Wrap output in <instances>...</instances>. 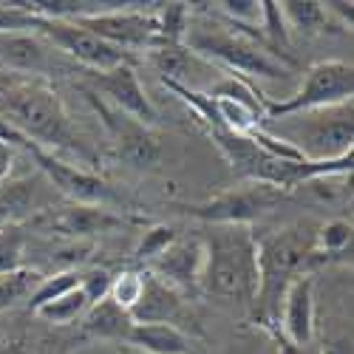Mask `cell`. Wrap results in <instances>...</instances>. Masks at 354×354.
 <instances>
[{"mask_svg": "<svg viewBox=\"0 0 354 354\" xmlns=\"http://www.w3.org/2000/svg\"><path fill=\"white\" fill-rule=\"evenodd\" d=\"M0 116L17 133L37 142L46 151H66L88 165L97 159L85 139L74 131L63 100L40 80H20L3 88L0 91Z\"/></svg>", "mask_w": 354, "mask_h": 354, "instance_id": "obj_1", "label": "cell"}, {"mask_svg": "<svg viewBox=\"0 0 354 354\" xmlns=\"http://www.w3.org/2000/svg\"><path fill=\"white\" fill-rule=\"evenodd\" d=\"M258 235L244 224H213L201 235L204 270L198 286L221 301L252 304L258 292Z\"/></svg>", "mask_w": 354, "mask_h": 354, "instance_id": "obj_2", "label": "cell"}, {"mask_svg": "<svg viewBox=\"0 0 354 354\" xmlns=\"http://www.w3.org/2000/svg\"><path fill=\"white\" fill-rule=\"evenodd\" d=\"M315 232L317 227L312 221H298L283 230H275L263 239H255L258 244V292H255V306L258 315L270 323L281 315V298L286 286L298 278L309 275L306 267L315 263L317 247H315Z\"/></svg>", "mask_w": 354, "mask_h": 354, "instance_id": "obj_3", "label": "cell"}, {"mask_svg": "<svg viewBox=\"0 0 354 354\" xmlns=\"http://www.w3.org/2000/svg\"><path fill=\"white\" fill-rule=\"evenodd\" d=\"M232 26V23H230ZM235 32H227L221 26H207V23H190L185 46L204 57V60H218L227 68L255 77V80H281L286 77L289 68H295L292 54H281L270 48V43L261 37V32L244 26H232Z\"/></svg>", "mask_w": 354, "mask_h": 354, "instance_id": "obj_4", "label": "cell"}, {"mask_svg": "<svg viewBox=\"0 0 354 354\" xmlns=\"http://www.w3.org/2000/svg\"><path fill=\"white\" fill-rule=\"evenodd\" d=\"M261 128L286 142L289 147H295L306 162H332L354 153L351 102L326 111L283 116V120H272V122L263 120Z\"/></svg>", "mask_w": 354, "mask_h": 354, "instance_id": "obj_5", "label": "cell"}, {"mask_svg": "<svg viewBox=\"0 0 354 354\" xmlns=\"http://www.w3.org/2000/svg\"><path fill=\"white\" fill-rule=\"evenodd\" d=\"M354 97V68L340 60H323L306 68L301 88L292 97L275 102L263 97V120H283V116L306 113V111H326L337 105H348Z\"/></svg>", "mask_w": 354, "mask_h": 354, "instance_id": "obj_6", "label": "cell"}, {"mask_svg": "<svg viewBox=\"0 0 354 354\" xmlns=\"http://www.w3.org/2000/svg\"><path fill=\"white\" fill-rule=\"evenodd\" d=\"M3 142L6 145H20L23 151L32 156L37 162V167L46 173V179L60 190L63 196L71 198V204H105L111 198V190L108 185L100 179V176H94L91 170H85L80 165H68L63 159H57L51 151H46V147H40L37 142L26 139L23 133H17L12 125L6 128L3 133Z\"/></svg>", "mask_w": 354, "mask_h": 354, "instance_id": "obj_7", "label": "cell"}, {"mask_svg": "<svg viewBox=\"0 0 354 354\" xmlns=\"http://www.w3.org/2000/svg\"><path fill=\"white\" fill-rule=\"evenodd\" d=\"M281 198H283V193L278 187L250 182L244 187L224 190L207 201L182 204V210L190 218L204 221L207 227H213V224H244V227H250L255 218H261L267 210H272Z\"/></svg>", "mask_w": 354, "mask_h": 354, "instance_id": "obj_8", "label": "cell"}, {"mask_svg": "<svg viewBox=\"0 0 354 354\" xmlns=\"http://www.w3.org/2000/svg\"><path fill=\"white\" fill-rule=\"evenodd\" d=\"M32 32L40 35L60 54H68L71 60L82 63L85 68H91L94 74H102V71H111V68L122 66V63H131L128 51L100 40L97 35H91L88 28L77 26L74 20H40L37 17Z\"/></svg>", "mask_w": 354, "mask_h": 354, "instance_id": "obj_9", "label": "cell"}, {"mask_svg": "<svg viewBox=\"0 0 354 354\" xmlns=\"http://www.w3.org/2000/svg\"><path fill=\"white\" fill-rule=\"evenodd\" d=\"M85 94H88V102L94 105V111L102 116V125L116 147V156L133 170H153L162 159V147L153 131L142 125L139 120H133V116L116 111L105 100H100V94L91 91V88H85Z\"/></svg>", "mask_w": 354, "mask_h": 354, "instance_id": "obj_10", "label": "cell"}, {"mask_svg": "<svg viewBox=\"0 0 354 354\" xmlns=\"http://www.w3.org/2000/svg\"><path fill=\"white\" fill-rule=\"evenodd\" d=\"M77 26L88 28L100 40L122 48L131 54V48H153L159 37V23L156 15H145L139 9H102L94 15L74 17Z\"/></svg>", "mask_w": 354, "mask_h": 354, "instance_id": "obj_11", "label": "cell"}, {"mask_svg": "<svg viewBox=\"0 0 354 354\" xmlns=\"http://www.w3.org/2000/svg\"><path fill=\"white\" fill-rule=\"evenodd\" d=\"M94 82L97 88L105 94V102L113 105L116 111H122L133 120H139L142 125H156L159 113L151 102V97L145 94V88L139 82V74L131 63H122L111 71H102V74H94Z\"/></svg>", "mask_w": 354, "mask_h": 354, "instance_id": "obj_12", "label": "cell"}, {"mask_svg": "<svg viewBox=\"0 0 354 354\" xmlns=\"http://www.w3.org/2000/svg\"><path fill=\"white\" fill-rule=\"evenodd\" d=\"M54 46L35 32H0V71L12 77H46L54 71Z\"/></svg>", "mask_w": 354, "mask_h": 354, "instance_id": "obj_13", "label": "cell"}, {"mask_svg": "<svg viewBox=\"0 0 354 354\" xmlns=\"http://www.w3.org/2000/svg\"><path fill=\"white\" fill-rule=\"evenodd\" d=\"M281 329L283 340L306 348L315 337V281L312 275H298L281 298Z\"/></svg>", "mask_w": 354, "mask_h": 354, "instance_id": "obj_14", "label": "cell"}, {"mask_svg": "<svg viewBox=\"0 0 354 354\" xmlns=\"http://www.w3.org/2000/svg\"><path fill=\"white\" fill-rule=\"evenodd\" d=\"M204 270V244L201 239H176L159 258L151 261V272L179 289H196Z\"/></svg>", "mask_w": 354, "mask_h": 354, "instance_id": "obj_15", "label": "cell"}, {"mask_svg": "<svg viewBox=\"0 0 354 354\" xmlns=\"http://www.w3.org/2000/svg\"><path fill=\"white\" fill-rule=\"evenodd\" d=\"M147 60L159 71L162 82H173V85H185L198 91V77L213 74V66L204 60V57L193 54L185 43H165L159 40L153 48H147Z\"/></svg>", "mask_w": 354, "mask_h": 354, "instance_id": "obj_16", "label": "cell"}, {"mask_svg": "<svg viewBox=\"0 0 354 354\" xmlns=\"http://www.w3.org/2000/svg\"><path fill=\"white\" fill-rule=\"evenodd\" d=\"M122 224L125 218L105 210L102 204H68L48 221L54 232H63L68 239H91V235L111 232Z\"/></svg>", "mask_w": 354, "mask_h": 354, "instance_id": "obj_17", "label": "cell"}, {"mask_svg": "<svg viewBox=\"0 0 354 354\" xmlns=\"http://www.w3.org/2000/svg\"><path fill=\"white\" fill-rule=\"evenodd\" d=\"M128 315L133 323H173L182 315V298L153 272H142V295Z\"/></svg>", "mask_w": 354, "mask_h": 354, "instance_id": "obj_18", "label": "cell"}, {"mask_svg": "<svg viewBox=\"0 0 354 354\" xmlns=\"http://www.w3.org/2000/svg\"><path fill=\"white\" fill-rule=\"evenodd\" d=\"M125 343L147 354H193V340L176 323H133Z\"/></svg>", "mask_w": 354, "mask_h": 354, "instance_id": "obj_19", "label": "cell"}, {"mask_svg": "<svg viewBox=\"0 0 354 354\" xmlns=\"http://www.w3.org/2000/svg\"><path fill=\"white\" fill-rule=\"evenodd\" d=\"M133 326V320L125 309H120L111 298L94 304L85 312V329L97 335V337H113V340H125Z\"/></svg>", "mask_w": 354, "mask_h": 354, "instance_id": "obj_20", "label": "cell"}, {"mask_svg": "<svg viewBox=\"0 0 354 354\" xmlns=\"http://www.w3.org/2000/svg\"><path fill=\"white\" fill-rule=\"evenodd\" d=\"M278 9L286 28H295L301 35H317L329 23L326 9L317 0H286V3H278Z\"/></svg>", "mask_w": 354, "mask_h": 354, "instance_id": "obj_21", "label": "cell"}, {"mask_svg": "<svg viewBox=\"0 0 354 354\" xmlns=\"http://www.w3.org/2000/svg\"><path fill=\"white\" fill-rule=\"evenodd\" d=\"M37 187L32 179H17V182H3L0 185V224H12L35 210Z\"/></svg>", "mask_w": 354, "mask_h": 354, "instance_id": "obj_22", "label": "cell"}, {"mask_svg": "<svg viewBox=\"0 0 354 354\" xmlns=\"http://www.w3.org/2000/svg\"><path fill=\"white\" fill-rule=\"evenodd\" d=\"M88 309H91V304H88L85 292L77 286V289L60 295V298L43 304V306L35 309L32 315L40 317V320H46V323H54V326H68V323H74L77 317H82Z\"/></svg>", "mask_w": 354, "mask_h": 354, "instance_id": "obj_23", "label": "cell"}, {"mask_svg": "<svg viewBox=\"0 0 354 354\" xmlns=\"http://www.w3.org/2000/svg\"><path fill=\"white\" fill-rule=\"evenodd\" d=\"M77 286H80V272H74V270L57 272V275H51V278H40L37 289L28 295V309L35 312V309H40L43 304L60 298V295H66V292H71V289H77Z\"/></svg>", "mask_w": 354, "mask_h": 354, "instance_id": "obj_24", "label": "cell"}, {"mask_svg": "<svg viewBox=\"0 0 354 354\" xmlns=\"http://www.w3.org/2000/svg\"><path fill=\"white\" fill-rule=\"evenodd\" d=\"M351 232H354L351 224L343 221V218L320 224L317 232H315L317 255H340V252H346V247H351Z\"/></svg>", "mask_w": 354, "mask_h": 354, "instance_id": "obj_25", "label": "cell"}, {"mask_svg": "<svg viewBox=\"0 0 354 354\" xmlns=\"http://www.w3.org/2000/svg\"><path fill=\"white\" fill-rule=\"evenodd\" d=\"M159 37L165 43H185L187 35V26H190V9L187 3H165L159 17Z\"/></svg>", "mask_w": 354, "mask_h": 354, "instance_id": "obj_26", "label": "cell"}, {"mask_svg": "<svg viewBox=\"0 0 354 354\" xmlns=\"http://www.w3.org/2000/svg\"><path fill=\"white\" fill-rule=\"evenodd\" d=\"M176 239H179V232H176L173 227H167V224H156V227H151V230H145V232H142V239H139L133 255H136L139 261H153V258H159Z\"/></svg>", "mask_w": 354, "mask_h": 354, "instance_id": "obj_27", "label": "cell"}, {"mask_svg": "<svg viewBox=\"0 0 354 354\" xmlns=\"http://www.w3.org/2000/svg\"><path fill=\"white\" fill-rule=\"evenodd\" d=\"M23 270V232L15 227L0 230V278Z\"/></svg>", "mask_w": 354, "mask_h": 354, "instance_id": "obj_28", "label": "cell"}, {"mask_svg": "<svg viewBox=\"0 0 354 354\" xmlns=\"http://www.w3.org/2000/svg\"><path fill=\"white\" fill-rule=\"evenodd\" d=\"M261 28H263V40L270 43V48H289V28L281 17V9L272 0H261Z\"/></svg>", "mask_w": 354, "mask_h": 354, "instance_id": "obj_29", "label": "cell"}, {"mask_svg": "<svg viewBox=\"0 0 354 354\" xmlns=\"http://www.w3.org/2000/svg\"><path fill=\"white\" fill-rule=\"evenodd\" d=\"M139 295H142V272L125 270V272H120V275L111 281L108 298H111L116 306H120V309H125V312H131V309L136 306Z\"/></svg>", "mask_w": 354, "mask_h": 354, "instance_id": "obj_30", "label": "cell"}, {"mask_svg": "<svg viewBox=\"0 0 354 354\" xmlns=\"http://www.w3.org/2000/svg\"><path fill=\"white\" fill-rule=\"evenodd\" d=\"M216 6L227 15L232 26H244V28L261 26V0H221Z\"/></svg>", "mask_w": 354, "mask_h": 354, "instance_id": "obj_31", "label": "cell"}, {"mask_svg": "<svg viewBox=\"0 0 354 354\" xmlns=\"http://www.w3.org/2000/svg\"><path fill=\"white\" fill-rule=\"evenodd\" d=\"M111 281H113V275L105 272V270H91V272L80 275V289L85 292L88 304L94 306V304L105 301V298H108V292H111Z\"/></svg>", "mask_w": 354, "mask_h": 354, "instance_id": "obj_32", "label": "cell"}, {"mask_svg": "<svg viewBox=\"0 0 354 354\" xmlns=\"http://www.w3.org/2000/svg\"><path fill=\"white\" fill-rule=\"evenodd\" d=\"M12 167H15V147L6 145V142H0V185L9 182Z\"/></svg>", "mask_w": 354, "mask_h": 354, "instance_id": "obj_33", "label": "cell"}, {"mask_svg": "<svg viewBox=\"0 0 354 354\" xmlns=\"http://www.w3.org/2000/svg\"><path fill=\"white\" fill-rule=\"evenodd\" d=\"M351 6H354V3H323V9H326V15H337V17H340V26H346L348 32H351V26H354Z\"/></svg>", "mask_w": 354, "mask_h": 354, "instance_id": "obj_34", "label": "cell"}, {"mask_svg": "<svg viewBox=\"0 0 354 354\" xmlns=\"http://www.w3.org/2000/svg\"><path fill=\"white\" fill-rule=\"evenodd\" d=\"M278 354H306V351L298 348V346H292V343H286V340L278 335Z\"/></svg>", "mask_w": 354, "mask_h": 354, "instance_id": "obj_35", "label": "cell"}, {"mask_svg": "<svg viewBox=\"0 0 354 354\" xmlns=\"http://www.w3.org/2000/svg\"><path fill=\"white\" fill-rule=\"evenodd\" d=\"M15 82H20V77H12V74H6V71H0V91H3V88H9V85H15Z\"/></svg>", "mask_w": 354, "mask_h": 354, "instance_id": "obj_36", "label": "cell"}, {"mask_svg": "<svg viewBox=\"0 0 354 354\" xmlns=\"http://www.w3.org/2000/svg\"><path fill=\"white\" fill-rule=\"evenodd\" d=\"M0 354H23L20 346H0Z\"/></svg>", "mask_w": 354, "mask_h": 354, "instance_id": "obj_37", "label": "cell"}, {"mask_svg": "<svg viewBox=\"0 0 354 354\" xmlns=\"http://www.w3.org/2000/svg\"><path fill=\"white\" fill-rule=\"evenodd\" d=\"M0 337H3V335H0Z\"/></svg>", "mask_w": 354, "mask_h": 354, "instance_id": "obj_38", "label": "cell"}]
</instances>
